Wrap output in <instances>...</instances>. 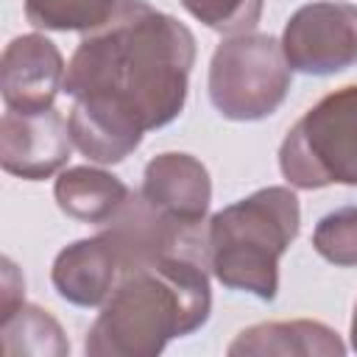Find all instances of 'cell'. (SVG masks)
I'll return each mask as SVG.
<instances>
[{
	"label": "cell",
	"instance_id": "1",
	"mask_svg": "<svg viewBox=\"0 0 357 357\" xmlns=\"http://www.w3.org/2000/svg\"><path fill=\"white\" fill-rule=\"evenodd\" d=\"M192 64L195 36L181 20L148 0H120L114 20L78 42L64 92L153 131L184 112Z\"/></svg>",
	"mask_w": 357,
	"mask_h": 357
},
{
	"label": "cell",
	"instance_id": "4",
	"mask_svg": "<svg viewBox=\"0 0 357 357\" xmlns=\"http://www.w3.org/2000/svg\"><path fill=\"white\" fill-rule=\"evenodd\" d=\"M279 170L293 190L357 187V84L310 106L279 145Z\"/></svg>",
	"mask_w": 357,
	"mask_h": 357
},
{
	"label": "cell",
	"instance_id": "17",
	"mask_svg": "<svg viewBox=\"0 0 357 357\" xmlns=\"http://www.w3.org/2000/svg\"><path fill=\"white\" fill-rule=\"evenodd\" d=\"M198 22L223 36L248 33L257 28L265 0H178Z\"/></svg>",
	"mask_w": 357,
	"mask_h": 357
},
{
	"label": "cell",
	"instance_id": "11",
	"mask_svg": "<svg viewBox=\"0 0 357 357\" xmlns=\"http://www.w3.org/2000/svg\"><path fill=\"white\" fill-rule=\"evenodd\" d=\"M229 357H343L346 346L340 335L310 318H296V321H265L243 329L226 349Z\"/></svg>",
	"mask_w": 357,
	"mask_h": 357
},
{
	"label": "cell",
	"instance_id": "10",
	"mask_svg": "<svg viewBox=\"0 0 357 357\" xmlns=\"http://www.w3.org/2000/svg\"><path fill=\"white\" fill-rule=\"evenodd\" d=\"M123 276V262L106 234L64 245L50 268L56 293L75 307H103Z\"/></svg>",
	"mask_w": 357,
	"mask_h": 357
},
{
	"label": "cell",
	"instance_id": "18",
	"mask_svg": "<svg viewBox=\"0 0 357 357\" xmlns=\"http://www.w3.org/2000/svg\"><path fill=\"white\" fill-rule=\"evenodd\" d=\"M22 301H25V279L20 276L17 265L6 257L3 259V307H0V315H8Z\"/></svg>",
	"mask_w": 357,
	"mask_h": 357
},
{
	"label": "cell",
	"instance_id": "13",
	"mask_svg": "<svg viewBox=\"0 0 357 357\" xmlns=\"http://www.w3.org/2000/svg\"><path fill=\"white\" fill-rule=\"evenodd\" d=\"M131 190L112 173L89 165L64 167L53 184V198L59 209L78 223H109L120 206L128 201Z\"/></svg>",
	"mask_w": 357,
	"mask_h": 357
},
{
	"label": "cell",
	"instance_id": "7",
	"mask_svg": "<svg viewBox=\"0 0 357 357\" xmlns=\"http://www.w3.org/2000/svg\"><path fill=\"white\" fill-rule=\"evenodd\" d=\"M70 123L61 112H14L0 117V167L25 181H45L64 170L73 153Z\"/></svg>",
	"mask_w": 357,
	"mask_h": 357
},
{
	"label": "cell",
	"instance_id": "12",
	"mask_svg": "<svg viewBox=\"0 0 357 357\" xmlns=\"http://www.w3.org/2000/svg\"><path fill=\"white\" fill-rule=\"evenodd\" d=\"M67 123L73 145L95 165H120L139 148L145 134L120 112L92 100H75Z\"/></svg>",
	"mask_w": 357,
	"mask_h": 357
},
{
	"label": "cell",
	"instance_id": "6",
	"mask_svg": "<svg viewBox=\"0 0 357 357\" xmlns=\"http://www.w3.org/2000/svg\"><path fill=\"white\" fill-rule=\"evenodd\" d=\"M282 53L293 73L335 75L357 64V6L315 0L290 14Z\"/></svg>",
	"mask_w": 357,
	"mask_h": 357
},
{
	"label": "cell",
	"instance_id": "16",
	"mask_svg": "<svg viewBox=\"0 0 357 357\" xmlns=\"http://www.w3.org/2000/svg\"><path fill=\"white\" fill-rule=\"evenodd\" d=\"M312 248L335 268H357V206L326 212L312 229Z\"/></svg>",
	"mask_w": 357,
	"mask_h": 357
},
{
	"label": "cell",
	"instance_id": "8",
	"mask_svg": "<svg viewBox=\"0 0 357 357\" xmlns=\"http://www.w3.org/2000/svg\"><path fill=\"white\" fill-rule=\"evenodd\" d=\"M67 64L56 42L42 33H22L11 39L0 61V95L6 109L42 112L50 109L64 89Z\"/></svg>",
	"mask_w": 357,
	"mask_h": 357
},
{
	"label": "cell",
	"instance_id": "9",
	"mask_svg": "<svg viewBox=\"0 0 357 357\" xmlns=\"http://www.w3.org/2000/svg\"><path fill=\"white\" fill-rule=\"evenodd\" d=\"M139 192L159 212L184 220L206 223L212 201V178L201 159L181 151H165L145 165Z\"/></svg>",
	"mask_w": 357,
	"mask_h": 357
},
{
	"label": "cell",
	"instance_id": "19",
	"mask_svg": "<svg viewBox=\"0 0 357 357\" xmlns=\"http://www.w3.org/2000/svg\"><path fill=\"white\" fill-rule=\"evenodd\" d=\"M349 337H351V349L357 351V301H354V312H351V326H349Z\"/></svg>",
	"mask_w": 357,
	"mask_h": 357
},
{
	"label": "cell",
	"instance_id": "5",
	"mask_svg": "<svg viewBox=\"0 0 357 357\" xmlns=\"http://www.w3.org/2000/svg\"><path fill=\"white\" fill-rule=\"evenodd\" d=\"M293 70L271 33L226 36L209 59V100L220 117L254 123L271 117L287 98Z\"/></svg>",
	"mask_w": 357,
	"mask_h": 357
},
{
	"label": "cell",
	"instance_id": "15",
	"mask_svg": "<svg viewBox=\"0 0 357 357\" xmlns=\"http://www.w3.org/2000/svg\"><path fill=\"white\" fill-rule=\"evenodd\" d=\"M120 0H25V20L39 31L95 33L117 14Z\"/></svg>",
	"mask_w": 357,
	"mask_h": 357
},
{
	"label": "cell",
	"instance_id": "3",
	"mask_svg": "<svg viewBox=\"0 0 357 357\" xmlns=\"http://www.w3.org/2000/svg\"><path fill=\"white\" fill-rule=\"evenodd\" d=\"M301 206L293 187H262L206 220L209 273L229 290L273 301L279 259L298 237Z\"/></svg>",
	"mask_w": 357,
	"mask_h": 357
},
{
	"label": "cell",
	"instance_id": "14",
	"mask_svg": "<svg viewBox=\"0 0 357 357\" xmlns=\"http://www.w3.org/2000/svg\"><path fill=\"white\" fill-rule=\"evenodd\" d=\"M3 351L8 357H64L70 354V340L61 324L36 304H20L8 315H0Z\"/></svg>",
	"mask_w": 357,
	"mask_h": 357
},
{
	"label": "cell",
	"instance_id": "2",
	"mask_svg": "<svg viewBox=\"0 0 357 357\" xmlns=\"http://www.w3.org/2000/svg\"><path fill=\"white\" fill-rule=\"evenodd\" d=\"M212 312L209 265L165 257L128 268L92 321L84 351L92 357H156L173 337L198 332Z\"/></svg>",
	"mask_w": 357,
	"mask_h": 357
}]
</instances>
